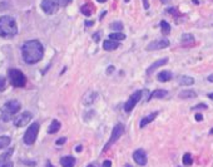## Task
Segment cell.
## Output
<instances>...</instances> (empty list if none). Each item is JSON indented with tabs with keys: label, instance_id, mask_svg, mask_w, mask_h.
Segmentation results:
<instances>
[{
	"label": "cell",
	"instance_id": "cell-1",
	"mask_svg": "<svg viewBox=\"0 0 213 167\" xmlns=\"http://www.w3.org/2000/svg\"><path fill=\"white\" fill-rule=\"evenodd\" d=\"M22 55L25 63L35 64L42 61L44 55V48L39 40H28L22 47Z\"/></svg>",
	"mask_w": 213,
	"mask_h": 167
},
{
	"label": "cell",
	"instance_id": "cell-2",
	"mask_svg": "<svg viewBox=\"0 0 213 167\" xmlns=\"http://www.w3.org/2000/svg\"><path fill=\"white\" fill-rule=\"evenodd\" d=\"M18 33V25L14 18L9 15L0 16V36L2 38H13Z\"/></svg>",
	"mask_w": 213,
	"mask_h": 167
},
{
	"label": "cell",
	"instance_id": "cell-3",
	"mask_svg": "<svg viewBox=\"0 0 213 167\" xmlns=\"http://www.w3.org/2000/svg\"><path fill=\"white\" fill-rule=\"evenodd\" d=\"M8 76H9V79H10V83L16 87V88H23L27 83V78L24 76V73L19 69H15V68H11L8 70Z\"/></svg>",
	"mask_w": 213,
	"mask_h": 167
},
{
	"label": "cell",
	"instance_id": "cell-4",
	"mask_svg": "<svg viewBox=\"0 0 213 167\" xmlns=\"http://www.w3.org/2000/svg\"><path fill=\"white\" fill-rule=\"evenodd\" d=\"M19 109H20V103L15 99H11L9 102H6L4 104V108H3V113H2V119L3 121H9L13 115L18 113Z\"/></svg>",
	"mask_w": 213,
	"mask_h": 167
},
{
	"label": "cell",
	"instance_id": "cell-5",
	"mask_svg": "<svg viewBox=\"0 0 213 167\" xmlns=\"http://www.w3.org/2000/svg\"><path fill=\"white\" fill-rule=\"evenodd\" d=\"M39 127L40 126L38 122H34L33 124L29 126V128L27 129V132L24 133V137H23L25 144H33L35 142V140L38 137V133H39Z\"/></svg>",
	"mask_w": 213,
	"mask_h": 167
},
{
	"label": "cell",
	"instance_id": "cell-6",
	"mask_svg": "<svg viewBox=\"0 0 213 167\" xmlns=\"http://www.w3.org/2000/svg\"><path fill=\"white\" fill-rule=\"evenodd\" d=\"M123 133H124V126H123L122 123L115 124L114 128H113V131H112V135H110V140H109V142L107 143V146H105V148H104V151L108 150V147H109L110 144H113V143L117 142V141L119 140V137H121Z\"/></svg>",
	"mask_w": 213,
	"mask_h": 167
},
{
	"label": "cell",
	"instance_id": "cell-7",
	"mask_svg": "<svg viewBox=\"0 0 213 167\" xmlns=\"http://www.w3.org/2000/svg\"><path fill=\"white\" fill-rule=\"evenodd\" d=\"M141 98H142V92H141V90L134 92V93L129 97V99L125 102V104H124V111H125V112H127V113L132 112L133 108L135 107V104H137V103L141 101Z\"/></svg>",
	"mask_w": 213,
	"mask_h": 167
},
{
	"label": "cell",
	"instance_id": "cell-8",
	"mask_svg": "<svg viewBox=\"0 0 213 167\" xmlns=\"http://www.w3.org/2000/svg\"><path fill=\"white\" fill-rule=\"evenodd\" d=\"M31 118H33V115L30 112H23L22 115H19L14 119V126L15 127H24L31 121Z\"/></svg>",
	"mask_w": 213,
	"mask_h": 167
},
{
	"label": "cell",
	"instance_id": "cell-9",
	"mask_svg": "<svg viewBox=\"0 0 213 167\" xmlns=\"http://www.w3.org/2000/svg\"><path fill=\"white\" fill-rule=\"evenodd\" d=\"M167 47H169V40L164 38V39L154 40V42L149 43L148 47H147V49H148V50H158V49H164V48H167Z\"/></svg>",
	"mask_w": 213,
	"mask_h": 167
},
{
	"label": "cell",
	"instance_id": "cell-10",
	"mask_svg": "<svg viewBox=\"0 0 213 167\" xmlns=\"http://www.w3.org/2000/svg\"><path fill=\"white\" fill-rule=\"evenodd\" d=\"M56 3H55V0H43L42 2V9L45 14H53L56 11Z\"/></svg>",
	"mask_w": 213,
	"mask_h": 167
},
{
	"label": "cell",
	"instance_id": "cell-11",
	"mask_svg": "<svg viewBox=\"0 0 213 167\" xmlns=\"http://www.w3.org/2000/svg\"><path fill=\"white\" fill-rule=\"evenodd\" d=\"M133 158H134L135 162H137V165H139V166H145L147 162H148L147 155H145V152H144L143 150H137V151H134Z\"/></svg>",
	"mask_w": 213,
	"mask_h": 167
},
{
	"label": "cell",
	"instance_id": "cell-12",
	"mask_svg": "<svg viewBox=\"0 0 213 167\" xmlns=\"http://www.w3.org/2000/svg\"><path fill=\"white\" fill-rule=\"evenodd\" d=\"M11 153H13V150H9L8 152L0 155V167H14L13 161L10 158Z\"/></svg>",
	"mask_w": 213,
	"mask_h": 167
},
{
	"label": "cell",
	"instance_id": "cell-13",
	"mask_svg": "<svg viewBox=\"0 0 213 167\" xmlns=\"http://www.w3.org/2000/svg\"><path fill=\"white\" fill-rule=\"evenodd\" d=\"M167 63H168V59H167V58L158 59L157 62H154V63H153V64L147 69V74H152L156 69H158L159 67H162V65H164V64H167Z\"/></svg>",
	"mask_w": 213,
	"mask_h": 167
},
{
	"label": "cell",
	"instance_id": "cell-14",
	"mask_svg": "<svg viewBox=\"0 0 213 167\" xmlns=\"http://www.w3.org/2000/svg\"><path fill=\"white\" fill-rule=\"evenodd\" d=\"M60 165L63 167H74L75 158L73 156H64V157L60 158Z\"/></svg>",
	"mask_w": 213,
	"mask_h": 167
},
{
	"label": "cell",
	"instance_id": "cell-15",
	"mask_svg": "<svg viewBox=\"0 0 213 167\" xmlns=\"http://www.w3.org/2000/svg\"><path fill=\"white\" fill-rule=\"evenodd\" d=\"M158 116V112H153V113H150V115H148V116H145L142 121H141V123H139V127L141 128H144L147 124H149L152 121H154V118H156Z\"/></svg>",
	"mask_w": 213,
	"mask_h": 167
},
{
	"label": "cell",
	"instance_id": "cell-16",
	"mask_svg": "<svg viewBox=\"0 0 213 167\" xmlns=\"http://www.w3.org/2000/svg\"><path fill=\"white\" fill-rule=\"evenodd\" d=\"M118 47H119V43L115 40H112V39H108L103 43V48L105 50H115V49H118Z\"/></svg>",
	"mask_w": 213,
	"mask_h": 167
},
{
	"label": "cell",
	"instance_id": "cell-17",
	"mask_svg": "<svg viewBox=\"0 0 213 167\" xmlns=\"http://www.w3.org/2000/svg\"><path fill=\"white\" fill-rule=\"evenodd\" d=\"M196 97H197V93H196L195 90H192V89H186V90L179 92V98H182V99L196 98Z\"/></svg>",
	"mask_w": 213,
	"mask_h": 167
},
{
	"label": "cell",
	"instance_id": "cell-18",
	"mask_svg": "<svg viewBox=\"0 0 213 167\" xmlns=\"http://www.w3.org/2000/svg\"><path fill=\"white\" fill-rule=\"evenodd\" d=\"M170 79H172V73L168 72V70H162V72L158 74V81L162 82V83L169 82Z\"/></svg>",
	"mask_w": 213,
	"mask_h": 167
},
{
	"label": "cell",
	"instance_id": "cell-19",
	"mask_svg": "<svg viewBox=\"0 0 213 167\" xmlns=\"http://www.w3.org/2000/svg\"><path fill=\"white\" fill-rule=\"evenodd\" d=\"M167 94H168V92L166 90V89H157V90H154L153 93L150 94V97L148 98V101L149 99H153V98H164V97H167Z\"/></svg>",
	"mask_w": 213,
	"mask_h": 167
},
{
	"label": "cell",
	"instance_id": "cell-20",
	"mask_svg": "<svg viewBox=\"0 0 213 167\" xmlns=\"http://www.w3.org/2000/svg\"><path fill=\"white\" fill-rule=\"evenodd\" d=\"M59 129H60V122L56 121V119H53V122L50 123V126L48 128V133L54 135V133H56L58 131H59Z\"/></svg>",
	"mask_w": 213,
	"mask_h": 167
},
{
	"label": "cell",
	"instance_id": "cell-21",
	"mask_svg": "<svg viewBox=\"0 0 213 167\" xmlns=\"http://www.w3.org/2000/svg\"><path fill=\"white\" fill-rule=\"evenodd\" d=\"M178 82H179L181 86H192L193 83H195V79H193L192 77H188V76H182V77H179Z\"/></svg>",
	"mask_w": 213,
	"mask_h": 167
},
{
	"label": "cell",
	"instance_id": "cell-22",
	"mask_svg": "<svg viewBox=\"0 0 213 167\" xmlns=\"http://www.w3.org/2000/svg\"><path fill=\"white\" fill-rule=\"evenodd\" d=\"M193 42H195V36L192 34H183L182 35V44L188 45V44H192Z\"/></svg>",
	"mask_w": 213,
	"mask_h": 167
},
{
	"label": "cell",
	"instance_id": "cell-23",
	"mask_svg": "<svg viewBox=\"0 0 213 167\" xmlns=\"http://www.w3.org/2000/svg\"><path fill=\"white\" fill-rule=\"evenodd\" d=\"M10 142H11V138L9 136H0V150L8 147L10 144Z\"/></svg>",
	"mask_w": 213,
	"mask_h": 167
},
{
	"label": "cell",
	"instance_id": "cell-24",
	"mask_svg": "<svg viewBox=\"0 0 213 167\" xmlns=\"http://www.w3.org/2000/svg\"><path fill=\"white\" fill-rule=\"evenodd\" d=\"M109 39H112V40H115V42H118V40H124L125 39V35L123 34V33H112V34H109Z\"/></svg>",
	"mask_w": 213,
	"mask_h": 167
},
{
	"label": "cell",
	"instance_id": "cell-25",
	"mask_svg": "<svg viewBox=\"0 0 213 167\" xmlns=\"http://www.w3.org/2000/svg\"><path fill=\"white\" fill-rule=\"evenodd\" d=\"M96 99V93H94V92H90L89 96H85L84 97V104H92L94 101Z\"/></svg>",
	"mask_w": 213,
	"mask_h": 167
},
{
	"label": "cell",
	"instance_id": "cell-26",
	"mask_svg": "<svg viewBox=\"0 0 213 167\" xmlns=\"http://www.w3.org/2000/svg\"><path fill=\"white\" fill-rule=\"evenodd\" d=\"M161 29H162L163 35H168L169 31H170V25H169L166 20H162V22H161Z\"/></svg>",
	"mask_w": 213,
	"mask_h": 167
},
{
	"label": "cell",
	"instance_id": "cell-27",
	"mask_svg": "<svg viewBox=\"0 0 213 167\" xmlns=\"http://www.w3.org/2000/svg\"><path fill=\"white\" fill-rule=\"evenodd\" d=\"M89 6H90V5L85 4V5H83V6H82V9H80V10H82V13H83L84 15H87V16H89V15L93 13V9H92V8H89Z\"/></svg>",
	"mask_w": 213,
	"mask_h": 167
},
{
	"label": "cell",
	"instance_id": "cell-28",
	"mask_svg": "<svg viewBox=\"0 0 213 167\" xmlns=\"http://www.w3.org/2000/svg\"><path fill=\"white\" fill-rule=\"evenodd\" d=\"M192 163H193L192 156H190L189 153H186V155L183 156V165H186V166H190Z\"/></svg>",
	"mask_w": 213,
	"mask_h": 167
},
{
	"label": "cell",
	"instance_id": "cell-29",
	"mask_svg": "<svg viewBox=\"0 0 213 167\" xmlns=\"http://www.w3.org/2000/svg\"><path fill=\"white\" fill-rule=\"evenodd\" d=\"M110 28L113 29V30H122L123 29V24L121 23V22H114V23H112L110 24Z\"/></svg>",
	"mask_w": 213,
	"mask_h": 167
},
{
	"label": "cell",
	"instance_id": "cell-30",
	"mask_svg": "<svg viewBox=\"0 0 213 167\" xmlns=\"http://www.w3.org/2000/svg\"><path fill=\"white\" fill-rule=\"evenodd\" d=\"M72 2H73V0H55V3H56L58 6H67Z\"/></svg>",
	"mask_w": 213,
	"mask_h": 167
},
{
	"label": "cell",
	"instance_id": "cell-31",
	"mask_svg": "<svg viewBox=\"0 0 213 167\" xmlns=\"http://www.w3.org/2000/svg\"><path fill=\"white\" fill-rule=\"evenodd\" d=\"M5 87H6V81L3 76H0V92L5 90Z\"/></svg>",
	"mask_w": 213,
	"mask_h": 167
},
{
	"label": "cell",
	"instance_id": "cell-32",
	"mask_svg": "<svg viewBox=\"0 0 213 167\" xmlns=\"http://www.w3.org/2000/svg\"><path fill=\"white\" fill-rule=\"evenodd\" d=\"M65 142H67V138H65V137H62V138H59V140H56V144H58V146L64 144Z\"/></svg>",
	"mask_w": 213,
	"mask_h": 167
},
{
	"label": "cell",
	"instance_id": "cell-33",
	"mask_svg": "<svg viewBox=\"0 0 213 167\" xmlns=\"http://www.w3.org/2000/svg\"><path fill=\"white\" fill-rule=\"evenodd\" d=\"M103 167H112V162H110L109 160H105V161L103 162Z\"/></svg>",
	"mask_w": 213,
	"mask_h": 167
},
{
	"label": "cell",
	"instance_id": "cell-34",
	"mask_svg": "<svg viewBox=\"0 0 213 167\" xmlns=\"http://www.w3.org/2000/svg\"><path fill=\"white\" fill-rule=\"evenodd\" d=\"M206 108H207L206 104H198V106L195 107V109H206Z\"/></svg>",
	"mask_w": 213,
	"mask_h": 167
},
{
	"label": "cell",
	"instance_id": "cell-35",
	"mask_svg": "<svg viewBox=\"0 0 213 167\" xmlns=\"http://www.w3.org/2000/svg\"><path fill=\"white\" fill-rule=\"evenodd\" d=\"M195 117H196V121H198V122H201V121L203 119V116H202L201 113H197V115H196Z\"/></svg>",
	"mask_w": 213,
	"mask_h": 167
},
{
	"label": "cell",
	"instance_id": "cell-36",
	"mask_svg": "<svg viewBox=\"0 0 213 167\" xmlns=\"http://www.w3.org/2000/svg\"><path fill=\"white\" fill-rule=\"evenodd\" d=\"M23 163H25V165H29V166H35L36 163L34 162V161H23Z\"/></svg>",
	"mask_w": 213,
	"mask_h": 167
},
{
	"label": "cell",
	"instance_id": "cell-37",
	"mask_svg": "<svg viewBox=\"0 0 213 167\" xmlns=\"http://www.w3.org/2000/svg\"><path fill=\"white\" fill-rule=\"evenodd\" d=\"M113 70H114V67H113V65H110V67H109V68H108V69H107V73H108V74H109V73H112V72H113Z\"/></svg>",
	"mask_w": 213,
	"mask_h": 167
},
{
	"label": "cell",
	"instance_id": "cell-38",
	"mask_svg": "<svg viewBox=\"0 0 213 167\" xmlns=\"http://www.w3.org/2000/svg\"><path fill=\"white\" fill-rule=\"evenodd\" d=\"M143 2H144V8H145V9H148V8H149V4H148V0H143Z\"/></svg>",
	"mask_w": 213,
	"mask_h": 167
},
{
	"label": "cell",
	"instance_id": "cell-39",
	"mask_svg": "<svg viewBox=\"0 0 213 167\" xmlns=\"http://www.w3.org/2000/svg\"><path fill=\"white\" fill-rule=\"evenodd\" d=\"M208 79V82H211V83H213V74H211V76L207 78Z\"/></svg>",
	"mask_w": 213,
	"mask_h": 167
},
{
	"label": "cell",
	"instance_id": "cell-40",
	"mask_svg": "<svg viewBox=\"0 0 213 167\" xmlns=\"http://www.w3.org/2000/svg\"><path fill=\"white\" fill-rule=\"evenodd\" d=\"M75 151H76V152H80V151H82V146H76Z\"/></svg>",
	"mask_w": 213,
	"mask_h": 167
},
{
	"label": "cell",
	"instance_id": "cell-41",
	"mask_svg": "<svg viewBox=\"0 0 213 167\" xmlns=\"http://www.w3.org/2000/svg\"><path fill=\"white\" fill-rule=\"evenodd\" d=\"M85 25H93V22H85Z\"/></svg>",
	"mask_w": 213,
	"mask_h": 167
},
{
	"label": "cell",
	"instance_id": "cell-42",
	"mask_svg": "<svg viewBox=\"0 0 213 167\" xmlns=\"http://www.w3.org/2000/svg\"><path fill=\"white\" fill-rule=\"evenodd\" d=\"M47 167H53V166H51V163H50V162H47Z\"/></svg>",
	"mask_w": 213,
	"mask_h": 167
},
{
	"label": "cell",
	"instance_id": "cell-43",
	"mask_svg": "<svg viewBox=\"0 0 213 167\" xmlns=\"http://www.w3.org/2000/svg\"><path fill=\"white\" fill-rule=\"evenodd\" d=\"M208 97H209L211 99H213V93H209V94H208Z\"/></svg>",
	"mask_w": 213,
	"mask_h": 167
},
{
	"label": "cell",
	"instance_id": "cell-44",
	"mask_svg": "<svg viewBox=\"0 0 213 167\" xmlns=\"http://www.w3.org/2000/svg\"><path fill=\"white\" fill-rule=\"evenodd\" d=\"M96 2H99V3H105L107 0H96Z\"/></svg>",
	"mask_w": 213,
	"mask_h": 167
},
{
	"label": "cell",
	"instance_id": "cell-45",
	"mask_svg": "<svg viewBox=\"0 0 213 167\" xmlns=\"http://www.w3.org/2000/svg\"><path fill=\"white\" fill-rule=\"evenodd\" d=\"M193 3H195V4H198V0H193Z\"/></svg>",
	"mask_w": 213,
	"mask_h": 167
},
{
	"label": "cell",
	"instance_id": "cell-46",
	"mask_svg": "<svg viewBox=\"0 0 213 167\" xmlns=\"http://www.w3.org/2000/svg\"><path fill=\"white\" fill-rule=\"evenodd\" d=\"M209 133H211V135H213V128H212V129H211V131H209Z\"/></svg>",
	"mask_w": 213,
	"mask_h": 167
},
{
	"label": "cell",
	"instance_id": "cell-47",
	"mask_svg": "<svg viewBox=\"0 0 213 167\" xmlns=\"http://www.w3.org/2000/svg\"><path fill=\"white\" fill-rule=\"evenodd\" d=\"M87 167H95V166H93V165H89V166H87Z\"/></svg>",
	"mask_w": 213,
	"mask_h": 167
},
{
	"label": "cell",
	"instance_id": "cell-48",
	"mask_svg": "<svg viewBox=\"0 0 213 167\" xmlns=\"http://www.w3.org/2000/svg\"><path fill=\"white\" fill-rule=\"evenodd\" d=\"M125 167H132V166H130V165H127V166H125Z\"/></svg>",
	"mask_w": 213,
	"mask_h": 167
}]
</instances>
